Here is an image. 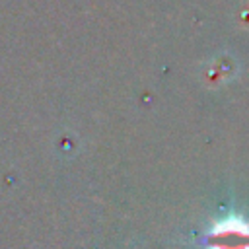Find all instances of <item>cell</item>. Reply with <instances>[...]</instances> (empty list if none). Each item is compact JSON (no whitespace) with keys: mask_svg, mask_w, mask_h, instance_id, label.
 <instances>
[{"mask_svg":"<svg viewBox=\"0 0 249 249\" xmlns=\"http://www.w3.org/2000/svg\"><path fill=\"white\" fill-rule=\"evenodd\" d=\"M206 243L210 249H249V224L239 216H230L212 226Z\"/></svg>","mask_w":249,"mask_h":249,"instance_id":"obj_1","label":"cell"}]
</instances>
